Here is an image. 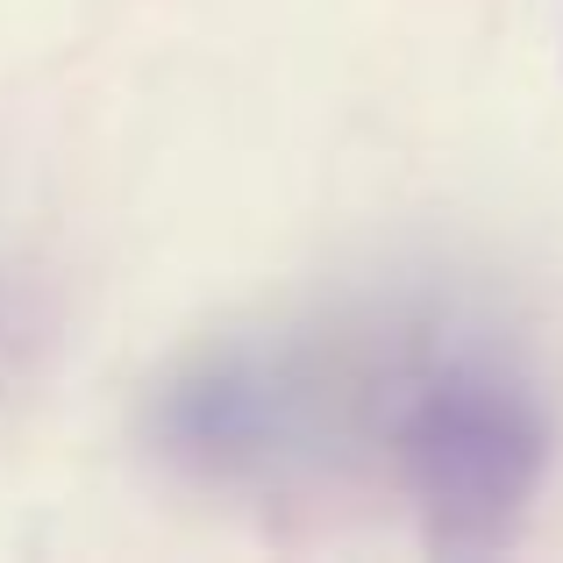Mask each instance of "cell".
<instances>
[{
	"label": "cell",
	"instance_id": "cell-1",
	"mask_svg": "<svg viewBox=\"0 0 563 563\" xmlns=\"http://www.w3.org/2000/svg\"><path fill=\"white\" fill-rule=\"evenodd\" d=\"M393 329L399 307H335L214 335L143 393V450L207 493H286L378 456Z\"/></svg>",
	"mask_w": 563,
	"mask_h": 563
},
{
	"label": "cell",
	"instance_id": "cell-2",
	"mask_svg": "<svg viewBox=\"0 0 563 563\" xmlns=\"http://www.w3.org/2000/svg\"><path fill=\"white\" fill-rule=\"evenodd\" d=\"M556 464V413L521 350L478 314L399 300L378 471L450 550L499 542Z\"/></svg>",
	"mask_w": 563,
	"mask_h": 563
},
{
	"label": "cell",
	"instance_id": "cell-3",
	"mask_svg": "<svg viewBox=\"0 0 563 563\" xmlns=\"http://www.w3.org/2000/svg\"><path fill=\"white\" fill-rule=\"evenodd\" d=\"M36 335H43V314H36V300H29L14 278H0V372H14V364L36 350Z\"/></svg>",
	"mask_w": 563,
	"mask_h": 563
}]
</instances>
